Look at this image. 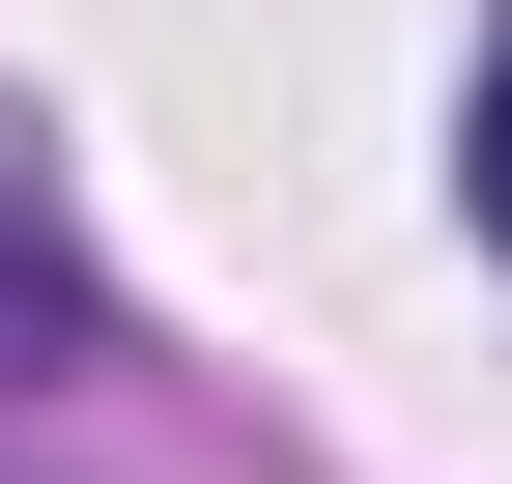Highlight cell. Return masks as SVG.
Instances as JSON below:
<instances>
[{"instance_id": "1", "label": "cell", "mask_w": 512, "mask_h": 484, "mask_svg": "<svg viewBox=\"0 0 512 484\" xmlns=\"http://www.w3.org/2000/svg\"><path fill=\"white\" fill-rule=\"evenodd\" d=\"M456 200H484V257H512V0H484V86H456Z\"/></svg>"}]
</instances>
